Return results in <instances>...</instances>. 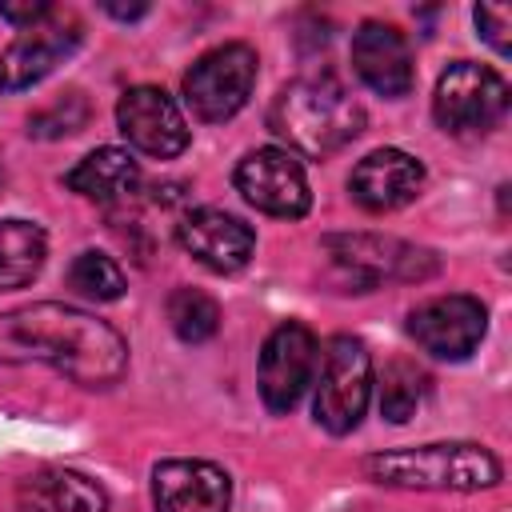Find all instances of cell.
<instances>
[{
  "instance_id": "obj_10",
  "label": "cell",
  "mask_w": 512,
  "mask_h": 512,
  "mask_svg": "<svg viewBox=\"0 0 512 512\" xmlns=\"http://www.w3.org/2000/svg\"><path fill=\"white\" fill-rule=\"evenodd\" d=\"M488 332V308L472 292H444L408 312V336L432 360H468Z\"/></svg>"
},
{
  "instance_id": "obj_12",
  "label": "cell",
  "mask_w": 512,
  "mask_h": 512,
  "mask_svg": "<svg viewBox=\"0 0 512 512\" xmlns=\"http://www.w3.org/2000/svg\"><path fill=\"white\" fill-rule=\"evenodd\" d=\"M116 124H120L124 140L136 152L156 156V160H176L188 148V140H192L180 104L164 88H156V84L128 88L116 100Z\"/></svg>"
},
{
  "instance_id": "obj_23",
  "label": "cell",
  "mask_w": 512,
  "mask_h": 512,
  "mask_svg": "<svg viewBox=\"0 0 512 512\" xmlns=\"http://www.w3.org/2000/svg\"><path fill=\"white\" fill-rule=\"evenodd\" d=\"M88 116H92V104L84 100V92H64V96H56L52 104H44L40 112L28 116V136H36V140L72 136L88 124Z\"/></svg>"
},
{
  "instance_id": "obj_24",
  "label": "cell",
  "mask_w": 512,
  "mask_h": 512,
  "mask_svg": "<svg viewBox=\"0 0 512 512\" xmlns=\"http://www.w3.org/2000/svg\"><path fill=\"white\" fill-rule=\"evenodd\" d=\"M472 20L484 36V44L496 52V56H508L512 52V12L504 4H476L472 8Z\"/></svg>"
},
{
  "instance_id": "obj_8",
  "label": "cell",
  "mask_w": 512,
  "mask_h": 512,
  "mask_svg": "<svg viewBox=\"0 0 512 512\" xmlns=\"http://www.w3.org/2000/svg\"><path fill=\"white\" fill-rule=\"evenodd\" d=\"M320 364V340L304 320H280L264 344H260V360H256V388L260 400L272 416H288L300 396L308 392L312 376Z\"/></svg>"
},
{
  "instance_id": "obj_1",
  "label": "cell",
  "mask_w": 512,
  "mask_h": 512,
  "mask_svg": "<svg viewBox=\"0 0 512 512\" xmlns=\"http://www.w3.org/2000/svg\"><path fill=\"white\" fill-rule=\"evenodd\" d=\"M0 364H48L64 380L104 392L128 372V340L96 312L36 300L0 312Z\"/></svg>"
},
{
  "instance_id": "obj_6",
  "label": "cell",
  "mask_w": 512,
  "mask_h": 512,
  "mask_svg": "<svg viewBox=\"0 0 512 512\" xmlns=\"http://www.w3.org/2000/svg\"><path fill=\"white\" fill-rule=\"evenodd\" d=\"M372 352L364 340L336 332L324 344V364H320V384H316V404L312 416L328 436H348L360 428L368 400H372Z\"/></svg>"
},
{
  "instance_id": "obj_17",
  "label": "cell",
  "mask_w": 512,
  "mask_h": 512,
  "mask_svg": "<svg viewBox=\"0 0 512 512\" xmlns=\"http://www.w3.org/2000/svg\"><path fill=\"white\" fill-rule=\"evenodd\" d=\"M16 512H108V492L100 480L52 464L16 484Z\"/></svg>"
},
{
  "instance_id": "obj_18",
  "label": "cell",
  "mask_w": 512,
  "mask_h": 512,
  "mask_svg": "<svg viewBox=\"0 0 512 512\" xmlns=\"http://www.w3.org/2000/svg\"><path fill=\"white\" fill-rule=\"evenodd\" d=\"M64 184L76 196L92 200V204L116 208V204H128L140 192V164L128 148L104 144V148H92L76 168H68Z\"/></svg>"
},
{
  "instance_id": "obj_2",
  "label": "cell",
  "mask_w": 512,
  "mask_h": 512,
  "mask_svg": "<svg viewBox=\"0 0 512 512\" xmlns=\"http://www.w3.org/2000/svg\"><path fill=\"white\" fill-rule=\"evenodd\" d=\"M268 128L292 156L324 160L364 132V108L332 72H308L276 92Z\"/></svg>"
},
{
  "instance_id": "obj_3",
  "label": "cell",
  "mask_w": 512,
  "mask_h": 512,
  "mask_svg": "<svg viewBox=\"0 0 512 512\" xmlns=\"http://www.w3.org/2000/svg\"><path fill=\"white\" fill-rule=\"evenodd\" d=\"M364 480L396 492H484L504 480V464L476 440H436L416 448H380L360 460Z\"/></svg>"
},
{
  "instance_id": "obj_25",
  "label": "cell",
  "mask_w": 512,
  "mask_h": 512,
  "mask_svg": "<svg viewBox=\"0 0 512 512\" xmlns=\"http://www.w3.org/2000/svg\"><path fill=\"white\" fill-rule=\"evenodd\" d=\"M52 12H56V4H48V0H0V16L16 28H36Z\"/></svg>"
},
{
  "instance_id": "obj_9",
  "label": "cell",
  "mask_w": 512,
  "mask_h": 512,
  "mask_svg": "<svg viewBox=\"0 0 512 512\" xmlns=\"http://www.w3.org/2000/svg\"><path fill=\"white\" fill-rule=\"evenodd\" d=\"M236 192L264 216H280V220H300L312 208V188H308V172L300 164V156H292L280 144L268 148H252L248 156H240L236 172H232Z\"/></svg>"
},
{
  "instance_id": "obj_21",
  "label": "cell",
  "mask_w": 512,
  "mask_h": 512,
  "mask_svg": "<svg viewBox=\"0 0 512 512\" xmlns=\"http://www.w3.org/2000/svg\"><path fill=\"white\" fill-rule=\"evenodd\" d=\"M428 396V372L416 368L412 360L396 356L384 364L380 372V416L388 424H408L416 416V408Z\"/></svg>"
},
{
  "instance_id": "obj_4",
  "label": "cell",
  "mask_w": 512,
  "mask_h": 512,
  "mask_svg": "<svg viewBox=\"0 0 512 512\" xmlns=\"http://www.w3.org/2000/svg\"><path fill=\"white\" fill-rule=\"evenodd\" d=\"M336 276L352 292H372L380 284H424L440 272V256L424 244L380 236V232H332L320 240Z\"/></svg>"
},
{
  "instance_id": "obj_26",
  "label": "cell",
  "mask_w": 512,
  "mask_h": 512,
  "mask_svg": "<svg viewBox=\"0 0 512 512\" xmlns=\"http://www.w3.org/2000/svg\"><path fill=\"white\" fill-rule=\"evenodd\" d=\"M104 12L116 20H140V16H148V4H104Z\"/></svg>"
},
{
  "instance_id": "obj_7",
  "label": "cell",
  "mask_w": 512,
  "mask_h": 512,
  "mask_svg": "<svg viewBox=\"0 0 512 512\" xmlns=\"http://www.w3.org/2000/svg\"><path fill=\"white\" fill-rule=\"evenodd\" d=\"M256 72H260V56L252 44L244 40L216 44L204 56H196V64L184 72V104L192 108L196 120L224 124L248 104L256 88Z\"/></svg>"
},
{
  "instance_id": "obj_13",
  "label": "cell",
  "mask_w": 512,
  "mask_h": 512,
  "mask_svg": "<svg viewBox=\"0 0 512 512\" xmlns=\"http://www.w3.org/2000/svg\"><path fill=\"white\" fill-rule=\"evenodd\" d=\"M176 244L208 272L232 276L252 260L256 232H252V224H244L240 216H232L224 208H192L176 224Z\"/></svg>"
},
{
  "instance_id": "obj_11",
  "label": "cell",
  "mask_w": 512,
  "mask_h": 512,
  "mask_svg": "<svg viewBox=\"0 0 512 512\" xmlns=\"http://www.w3.org/2000/svg\"><path fill=\"white\" fill-rule=\"evenodd\" d=\"M80 40H84V24L64 8H56L36 28H24L0 52V92H24L40 84L80 48Z\"/></svg>"
},
{
  "instance_id": "obj_16",
  "label": "cell",
  "mask_w": 512,
  "mask_h": 512,
  "mask_svg": "<svg viewBox=\"0 0 512 512\" xmlns=\"http://www.w3.org/2000/svg\"><path fill=\"white\" fill-rule=\"evenodd\" d=\"M424 164L404 148H376L348 172V192L364 212H396L408 208L424 188Z\"/></svg>"
},
{
  "instance_id": "obj_27",
  "label": "cell",
  "mask_w": 512,
  "mask_h": 512,
  "mask_svg": "<svg viewBox=\"0 0 512 512\" xmlns=\"http://www.w3.org/2000/svg\"><path fill=\"white\" fill-rule=\"evenodd\" d=\"M0 188H4V164H0Z\"/></svg>"
},
{
  "instance_id": "obj_22",
  "label": "cell",
  "mask_w": 512,
  "mask_h": 512,
  "mask_svg": "<svg viewBox=\"0 0 512 512\" xmlns=\"http://www.w3.org/2000/svg\"><path fill=\"white\" fill-rule=\"evenodd\" d=\"M68 288L84 300H96V304H112L124 296L128 280H124V268L108 256V252H96V248H84L72 256L68 264Z\"/></svg>"
},
{
  "instance_id": "obj_20",
  "label": "cell",
  "mask_w": 512,
  "mask_h": 512,
  "mask_svg": "<svg viewBox=\"0 0 512 512\" xmlns=\"http://www.w3.org/2000/svg\"><path fill=\"white\" fill-rule=\"evenodd\" d=\"M164 312H168V328L184 344H208L220 332V320H224L216 296H208L204 288H188V284L168 292Z\"/></svg>"
},
{
  "instance_id": "obj_15",
  "label": "cell",
  "mask_w": 512,
  "mask_h": 512,
  "mask_svg": "<svg viewBox=\"0 0 512 512\" xmlns=\"http://www.w3.org/2000/svg\"><path fill=\"white\" fill-rule=\"evenodd\" d=\"M352 72L384 100H400L416 84V64L404 32L388 20H364L352 32Z\"/></svg>"
},
{
  "instance_id": "obj_14",
  "label": "cell",
  "mask_w": 512,
  "mask_h": 512,
  "mask_svg": "<svg viewBox=\"0 0 512 512\" xmlns=\"http://www.w3.org/2000/svg\"><path fill=\"white\" fill-rule=\"evenodd\" d=\"M232 476L196 456H172L152 468V512H228Z\"/></svg>"
},
{
  "instance_id": "obj_19",
  "label": "cell",
  "mask_w": 512,
  "mask_h": 512,
  "mask_svg": "<svg viewBox=\"0 0 512 512\" xmlns=\"http://www.w3.org/2000/svg\"><path fill=\"white\" fill-rule=\"evenodd\" d=\"M48 260V236L40 224L0 216V292H16L40 276Z\"/></svg>"
},
{
  "instance_id": "obj_5",
  "label": "cell",
  "mask_w": 512,
  "mask_h": 512,
  "mask_svg": "<svg viewBox=\"0 0 512 512\" xmlns=\"http://www.w3.org/2000/svg\"><path fill=\"white\" fill-rule=\"evenodd\" d=\"M508 80L476 60H452L432 88V120L448 136H484L508 116Z\"/></svg>"
}]
</instances>
